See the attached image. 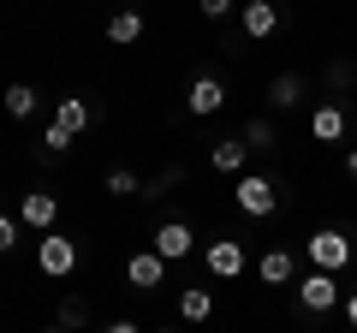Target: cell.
<instances>
[{
  "mask_svg": "<svg viewBox=\"0 0 357 333\" xmlns=\"http://www.w3.org/2000/svg\"><path fill=\"white\" fill-rule=\"evenodd\" d=\"M185 107H191V114H220V107H227V84H220V77H197L191 95H185Z\"/></svg>",
  "mask_w": 357,
  "mask_h": 333,
  "instance_id": "obj_10",
  "label": "cell"
},
{
  "mask_svg": "<svg viewBox=\"0 0 357 333\" xmlns=\"http://www.w3.org/2000/svg\"><path fill=\"white\" fill-rule=\"evenodd\" d=\"M232 6H238V0H203V18H227Z\"/></svg>",
  "mask_w": 357,
  "mask_h": 333,
  "instance_id": "obj_24",
  "label": "cell"
},
{
  "mask_svg": "<svg viewBox=\"0 0 357 333\" xmlns=\"http://www.w3.org/2000/svg\"><path fill=\"white\" fill-rule=\"evenodd\" d=\"M178 316L185 321H208L215 316V292H208V286H185V292H178Z\"/></svg>",
  "mask_w": 357,
  "mask_h": 333,
  "instance_id": "obj_15",
  "label": "cell"
},
{
  "mask_svg": "<svg viewBox=\"0 0 357 333\" xmlns=\"http://www.w3.org/2000/svg\"><path fill=\"white\" fill-rule=\"evenodd\" d=\"M298 304H304L310 316L333 309V304H340V274H321V268H310L304 280H298Z\"/></svg>",
  "mask_w": 357,
  "mask_h": 333,
  "instance_id": "obj_3",
  "label": "cell"
},
{
  "mask_svg": "<svg viewBox=\"0 0 357 333\" xmlns=\"http://www.w3.org/2000/svg\"><path fill=\"white\" fill-rule=\"evenodd\" d=\"M238 24H244V36H274V30H280V6H274V0H244V13H238Z\"/></svg>",
  "mask_w": 357,
  "mask_h": 333,
  "instance_id": "obj_8",
  "label": "cell"
},
{
  "mask_svg": "<svg viewBox=\"0 0 357 333\" xmlns=\"http://www.w3.org/2000/svg\"><path fill=\"white\" fill-rule=\"evenodd\" d=\"M244 143H250V149H274V119H250V125H244Z\"/></svg>",
  "mask_w": 357,
  "mask_h": 333,
  "instance_id": "obj_21",
  "label": "cell"
},
{
  "mask_svg": "<svg viewBox=\"0 0 357 333\" xmlns=\"http://www.w3.org/2000/svg\"><path fill=\"white\" fill-rule=\"evenodd\" d=\"M0 102H6V114H13V119H30V114H36V90H30V84H6Z\"/></svg>",
  "mask_w": 357,
  "mask_h": 333,
  "instance_id": "obj_18",
  "label": "cell"
},
{
  "mask_svg": "<svg viewBox=\"0 0 357 333\" xmlns=\"http://www.w3.org/2000/svg\"><path fill=\"white\" fill-rule=\"evenodd\" d=\"M36 262H42V274H48V280H66V274L77 268V244L60 238V232H48V238L36 244Z\"/></svg>",
  "mask_w": 357,
  "mask_h": 333,
  "instance_id": "obj_4",
  "label": "cell"
},
{
  "mask_svg": "<svg viewBox=\"0 0 357 333\" xmlns=\"http://www.w3.org/2000/svg\"><path fill=\"white\" fill-rule=\"evenodd\" d=\"M126 280L137 286V292H155V286L167 280V256H155V250H137V256L126 262Z\"/></svg>",
  "mask_w": 357,
  "mask_h": 333,
  "instance_id": "obj_9",
  "label": "cell"
},
{
  "mask_svg": "<svg viewBox=\"0 0 357 333\" xmlns=\"http://www.w3.org/2000/svg\"><path fill=\"white\" fill-rule=\"evenodd\" d=\"M137 36H143V13H131V6H126V13H114V18H107V42L131 48Z\"/></svg>",
  "mask_w": 357,
  "mask_h": 333,
  "instance_id": "obj_17",
  "label": "cell"
},
{
  "mask_svg": "<svg viewBox=\"0 0 357 333\" xmlns=\"http://www.w3.org/2000/svg\"><path fill=\"white\" fill-rule=\"evenodd\" d=\"M292 274H298L292 250H268V256L256 262V280H262V286H286V280H292Z\"/></svg>",
  "mask_w": 357,
  "mask_h": 333,
  "instance_id": "obj_12",
  "label": "cell"
},
{
  "mask_svg": "<svg viewBox=\"0 0 357 333\" xmlns=\"http://www.w3.org/2000/svg\"><path fill=\"white\" fill-rule=\"evenodd\" d=\"M18 220L36 226V232H54V220H60V196H54V191H30L24 203H18Z\"/></svg>",
  "mask_w": 357,
  "mask_h": 333,
  "instance_id": "obj_7",
  "label": "cell"
},
{
  "mask_svg": "<svg viewBox=\"0 0 357 333\" xmlns=\"http://www.w3.org/2000/svg\"><path fill=\"white\" fill-rule=\"evenodd\" d=\"M84 321H89V304H84V297H66V304H60V327H66V333H77Z\"/></svg>",
  "mask_w": 357,
  "mask_h": 333,
  "instance_id": "obj_20",
  "label": "cell"
},
{
  "mask_svg": "<svg viewBox=\"0 0 357 333\" xmlns=\"http://www.w3.org/2000/svg\"><path fill=\"white\" fill-rule=\"evenodd\" d=\"M107 333H143V327H137V321H114V327H107Z\"/></svg>",
  "mask_w": 357,
  "mask_h": 333,
  "instance_id": "obj_26",
  "label": "cell"
},
{
  "mask_svg": "<svg viewBox=\"0 0 357 333\" xmlns=\"http://www.w3.org/2000/svg\"><path fill=\"white\" fill-rule=\"evenodd\" d=\"M155 333H167V327H155Z\"/></svg>",
  "mask_w": 357,
  "mask_h": 333,
  "instance_id": "obj_29",
  "label": "cell"
},
{
  "mask_svg": "<svg viewBox=\"0 0 357 333\" xmlns=\"http://www.w3.org/2000/svg\"><path fill=\"white\" fill-rule=\"evenodd\" d=\"M232 203H238L250 220H268L274 208H280V191H274V179H262V173H244V179L232 185Z\"/></svg>",
  "mask_w": 357,
  "mask_h": 333,
  "instance_id": "obj_2",
  "label": "cell"
},
{
  "mask_svg": "<svg viewBox=\"0 0 357 333\" xmlns=\"http://www.w3.org/2000/svg\"><path fill=\"white\" fill-rule=\"evenodd\" d=\"M203 262H208L215 280H232V274H244V244H238V238H215V244L203 250Z\"/></svg>",
  "mask_w": 357,
  "mask_h": 333,
  "instance_id": "obj_6",
  "label": "cell"
},
{
  "mask_svg": "<svg viewBox=\"0 0 357 333\" xmlns=\"http://www.w3.org/2000/svg\"><path fill=\"white\" fill-rule=\"evenodd\" d=\"M197 250V232L185 226V220H161L155 226V256H167V262H185Z\"/></svg>",
  "mask_w": 357,
  "mask_h": 333,
  "instance_id": "obj_5",
  "label": "cell"
},
{
  "mask_svg": "<svg viewBox=\"0 0 357 333\" xmlns=\"http://www.w3.org/2000/svg\"><path fill=\"white\" fill-rule=\"evenodd\" d=\"M208 161L220 166V173H244V161H250V143L244 137H227V143H215V155Z\"/></svg>",
  "mask_w": 357,
  "mask_h": 333,
  "instance_id": "obj_16",
  "label": "cell"
},
{
  "mask_svg": "<svg viewBox=\"0 0 357 333\" xmlns=\"http://www.w3.org/2000/svg\"><path fill=\"white\" fill-rule=\"evenodd\" d=\"M345 321L357 327V292H345Z\"/></svg>",
  "mask_w": 357,
  "mask_h": 333,
  "instance_id": "obj_25",
  "label": "cell"
},
{
  "mask_svg": "<svg viewBox=\"0 0 357 333\" xmlns=\"http://www.w3.org/2000/svg\"><path fill=\"white\" fill-rule=\"evenodd\" d=\"M310 137H316V143H340L345 137V107H316V114H310Z\"/></svg>",
  "mask_w": 357,
  "mask_h": 333,
  "instance_id": "obj_11",
  "label": "cell"
},
{
  "mask_svg": "<svg viewBox=\"0 0 357 333\" xmlns=\"http://www.w3.org/2000/svg\"><path fill=\"white\" fill-rule=\"evenodd\" d=\"M304 250H310V268H321V274H345V262H351V238H345V232H333V226L310 232Z\"/></svg>",
  "mask_w": 357,
  "mask_h": 333,
  "instance_id": "obj_1",
  "label": "cell"
},
{
  "mask_svg": "<svg viewBox=\"0 0 357 333\" xmlns=\"http://www.w3.org/2000/svg\"><path fill=\"white\" fill-rule=\"evenodd\" d=\"M143 185H137V173H131V166H114V173H107V196H137Z\"/></svg>",
  "mask_w": 357,
  "mask_h": 333,
  "instance_id": "obj_19",
  "label": "cell"
},
{
  "mask_svg": "<svg viewBox=\"0 0 357 333\" xmlns=\"http://www.w3.org/2000/svg\"><path fill=\"white\" fill-rule=\"evenodd\" d=\"M268 102L280 107V114H292V107L304 102V77H298V72H280L274 84H268Z\"/></svg>",
  "mask_w": 357,
  "mask_h": 333,
  "instance_id": "obj_14",
  "label": "cell"
},
{
  "mask_svg": "<svg viewBox=\"0 0 357 333\" xmlns=\"http://www.w3.org/2000/svg\"><path fill=\"white\" fill-rule=\"evenodd\" d=\"M345 173H351V179H357V149H345Z\"/></svg>",
  "mask_w": 357,
  "mask_h": 333,
  "instance_id": "obj_27",
  "label": "cell"
},
{
  "mask_svg": "<svg viewBox=\"0 0 357 333\" xmlns=\"http://www.w3.org/2000/svg\"><path fill=\"white\" fill-rule=\"evenodd\" d=\"M42 333H66V327H60V321H54V327H42Z\"/></svg>",
  "mask_w": 357,
  "mask_h": 333,
  "instance_id": "obj_28",
  "label": "cell"
},
{
  "mask_svg": "<svg viewBox=\"0 0 357 333\" xmlns=\"http://www.w3.org/2000/svg\"><path fill=\"white\" fill-rule=\"evenodd\" d=\"M48 125H60L66 137H77V131L89 125V107H84V95H60V107H54V119Z\"/></svg>",
  "mask_w": 357,
  "mask_h": 333,
  "instance_id": "obj_13",
  "label": "cell"
},
{
  "mask_svg": "<svg viewBox=\"0 0 357 333\" xmlns=\"http://www.w3.org/2000/svg\"><path fill=\"white\" fill-rule=\"evenodd\" d=\"M178 179H185V173H178V166H167V173H155V179L143 185V196H167V191H173Z\"/></svg>",
  "mask_w": 357,
  "mask_h": 333,
  "instance_id": "obj_22",
  "label": "cell"
},
{
  "mask_svg": "<svg viewBox=\"0 0 357 333\" xmlns=\"http://www.w3.org/2000/svg\"><path fill=\"white\" fill-rule=\"evenodd\" d=\"M13 244H18V226H13V220H6V215H0V256H6Z\"/></svg>",
  "mask_w": 357,
  "mask_h": 333,
  "instance_id": "obj_23",
  "label": "cell"
}]
</instances>
